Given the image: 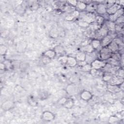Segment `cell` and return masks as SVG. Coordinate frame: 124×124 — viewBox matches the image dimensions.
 Masks as SVG:
<instances>
[{
    "instance_id": "1",
    "label": "cell",
    "mask_w": 124,
    "mask_h": 124,
    "mask_svg": "<svg viewBox=\"0 0 124 124\" xmlns=\"http://www.w3.org/2000/svg\"><path fill=\"white\" fill-rule=\"evenodd\" d=\"M112 52L108 48L107 46L102 47L100 51V57L101 60L102 61H106L108 60L111 56Z\"/></svg>"
},
{
    "instance_id": "2",
    "label": "cell",
    "mask_w": 124,
    "mask_h": 124,
    "mask_svg": "<svg viewBox=\"0 0 124 124\" xmlns=\"http://www.w3.org/2000/svg\"><path fill=\"white\" fill-rule=\"evenodd\" d=\"M106 63L101 60L95 59L91 63V65L92 68L99 70L101 68H104L105 66Z\"/></svg>"
},
{
    "instance_id": "3",
    "label": "cell",
    "mask_w": 124,
    "mask_h": 124,
    "mask_svg": "<svg viewBox=\"0 0 124 124\" xmlns=\"http://www.w3.org/2000/svg\"><path fill=\"white\" fill-rule=\"evenodd\" d=\"M121 4L119 3H113L111 6H110L109 8H107V13L108 14V15H111L115 13L117 11L122 8Z\"/></svg>"
},
{
    "instance_id": "4",
    "label": "cell",
    "mask_w": 124,
    "mask_h": 124,
    "mask_svg": "<svg viewBox=\"0 0 124 124\" xmlns=\"http://www.w3.org/2000/svg\"><path fill=\"white\" fill-rule=\"evenodd\" d=\"M123 12H124V9L122 7L121 8L120 10H119L118 11H117L115 13H114L113 15H109V19L110 21L114 22L120 16L123 15Z\"/></svg>"
},
{
    "instance_id": "5",
    "label": "cell",
    "mask_w": 124,
    "mask_h": 124,
    "mask_svg": "<svg viewBox=\"0 0 124 124\" xmlns=\"http://www.w3.org/2000/svg\"><path fill=\"white\" fill-rule=\"evenodd\" d=\"M95 15L92 12H89L84 16L83 17V21L90 24L92 23L95 20Z\"/></svg>"
},
{
    "instance_id": "6",
    "label": "cell",
    "mask_w": 124,
    "mask_h": 124,
    "mask_svg": "<svg viewBox=\"0 0 124 124\" xmlns=\"http://www.w3.org/2000/svg\"><path fill=\"white\" fill-rule=\"evenodd\" d=\"M42 118L46 121H51L55 118L54 114L51 111H45L42 113Z\"/></svg>"
},
{
    "instance_id": "7",
    "label": "cell",
    "mask_w": 124,
    "mask_h": 124,
    "mask_svg": "<svg viewBox=\"0 0 124 124\" xmlns=\"http://www.w3.org/2000/svg\"><path fill=\"white\" fill-rule=\"evenodd\" d=\"M113 37L110 35H107L105 36L102 40L100 41L101 42V46L102 47H106L112 41Z\"/></svg>"
},
{
    "instance_id": "8",
    "label": "cell",
    "mask_w": 124,
    "mask_h": 124,
    "mask_svg": "<svg viewBox=\"0 0 124 124\" xmlns=\"http://www.w3.org/2000/svg\"><path fill=\"white\" fill-rule=\"evenodd\" d=\"M107 5L104 4H98L96 7V12L99 15H104L107 13Z\"/></svg>"
},
{
    "instance_id": "9",
    "label": "cell",
    "mask_w": 124,
    "mask_h": 124,
    "mask_svg": "<svg viewBox=\"0 0 124 124\" xmlns=\"http://www.w3.org/2000/svg\"><path fill=\"white\" fill-rule=\"evenodd\" d=\"M80 98L84 101L90 100L92 98V94L91 93L88 91L84 90L80 94Z\"/></svg>"
},
{
    "instance_id": "10",
    "label": "cell",
    "mask_w": 124,
    "mask_h": 124,
    "mask_svg": "<svg viewBox=\"0 0 124 124\" xmlns=\"http://www.w3.org/2000/svg\"><path fill=\"white\" fill-rule=\"evenodd\" d=\"M66 91L68 94L70 95H75L78 92V89L75 85L69 84L67 86Z\"/></svg>"
},
{
    "instance_id": "11",
    "label": "cell",
    "mask_w": 124,
    "mask_h": 124,
    "mask_svg": "<svg viewBox=\"0 0 124 124\" xmlns=\"http://www.w3.org/2000/svg\"><path fill=\"white\" fill-rule=\"evenodd\" d=\"M108 48L111 51V52H115L118 51L119 49V46L117 42L111 41L107 46Z\"/></svg>"
},
{
    "instance_id": "12",
    "label": "cell",
    "mask_w": 124,
    "mask_h": 124,
    "mask_svg": "<svg viewBox=\"0 0 124 124\" xmlns=\"http://www.w3.org/2000/svg\"><path fill=\"white\" fill-rule=\"evenodd\" d=\"M14 103L11 101H6L3 102L1 105V108L4 110H8L10 109L13 106Z\"/></svg>"
},
{
    "instance_id": "13",
    "label": "cell",
    "mask_w": 124,
    "mask_h": 124,
    "mask_svg": "<svg viewBox=\"0 0 124 124\" xmlns=\"http://www.w3.org/2000/svg\"><path fill=\"white\" fill-rule=\"evenodd\" d=\"M108 90L111 93H117L121 91V87H119L118 85L109 84L108 86Z\"/></svg>"
},
{
    "instance_id": "14",
    "label": "cell",
    "mask_w": 124,
    "mask_h": 124,
    "mask_svg": "<svg viewBox=\"0 0 124 124\" xmlns=\"http://www.w3.org/2000/svg\"><path fill=\"white\" fill-rule=\"evenodd\" d=\"M56 55V53L54 51V50H48L45 51L44 53V56H46L49 59L54 58Z\"/></svg>"
},
{
    "instance_id": "15",
    "label": "cell",
    "mask_w": 124,
    "mask_h": 124,
    "mask_svg": "<svg viewBox=\"0 0 124 124\" xmlns=\"http://www.w3.org/2000/svg\"><path fill=\"white\" fill-rule=\"evenodd\" d=\"M66 63L70 66H74L77 64V60L76 58L72 57H69L67 58Z\"/></svg>"
},
{
    "instance_id": "16",
    "label": "cell",
    "mask_w": 124,
    "mask_h": 124,
    "mask_svg": "<svg viewBox=\"0 0 124 124\" xmlns=\"http://www.w3.org/2000/svg\"><path fill=\"white\" fill-rule=\"evenodd\" d=\"M86 54L84 52H78L76 57V59L77 61L79 62H84L86 59Z\"/></svg>"
},
{
    "instance_id": "17",
    "label": "cell",
    "mask_w": 124,
    "mask_h": 124,
    "mask_svg": "<svg viewBox=\"0 0 124 124\" xmlns=\"http://www.w3.org/2000/svg\"><path fill=\"white\" fill-rule=\"evenodd\" d=\"M63 105L65 108L68 109L71 108L74 106V101L71 99H67Z\"/></svg>"
},
{
    "instance_id": "18",
    "label": "cell",
    "mask_w": 124,
    "mask_h": 124,
    "mask_svg": "<svg viewBox=\"0 0 124 124\" xmlns=\"http://www.w3.org/2000/svg\"><path fill=\"white\" fill-rule=\"evenodd\" d=\"M91 45L93 49H97L101 46L100 41L98 39H93L91 42Z\"/></svg>"
},
{
    "instance_id": "19",
    "label": "cell",
    "mask_w": 124,
    "mask_h": 124,
    "mask_svg": "<svg viewBox=\"0 0 124 124\" xmlns=\"http://www.w3.org/2000/svg\"><path fill=\"white\" fill-rule=\"evenodd\" d=\"M112 78V75L110 72H106L103 76V79L105 81H109Z\"/></svg>"
},
{
    "instance_id": "20",
    "label": "cell",
    "mask_w": 124,
    "mask_h": 124,
    "mask_svg": "<svg viewBox=\"0 0 124 124\" xmlns=\"http://www.w3.org/2000/svg\"><path fill=\"white\" fill-rule=\"evenodd\" d=\"M77 6L80 10H84L87 8V4L81 1H78Z\"/></svg>"
},
{
    "instance_id": "21",
    "label": "cell",
    "mask_w": 124,
    "mask_h": 124,
    "mask_svg": "<svg viewBox=\"0 0 124 124\" xmlns=\"http://www.w3.org/2000/svg\"><path fill=\"white\" fill-rule=\"evenodd\" d=\"M106 27L108 30H110L111 31H114L115 30V24H114V22H111L110 21H109V22L107 24Z\"/></svg>"
},
{
    "instance_id": "22",
    "label": "cell",
    "mask_w": 124,
    "mask_h": 124,
    "mask_svg": "<svg viewBox=\"0 0 124 124\" xmlns=\"http://www.w3.org/2000/svg\"><path fill=\"white\" fill-rule=\"evenodd\" d=\"M93 49H94L93 48V47L92 46L91 44L88 45L86 46H84L83 48V51H85L86 52H88V53H92V52H93Z\"/></svg>"
},
{
    "instance_id": "23",
    "label": "cell",
    "mask_w": 124,
    "mask_h": 124,
    "mask_svg": "<svg viewBox=\"0 0 124 124\" xmlns=\"http://www.w3.org/2000/svg\"><path fill=\"white\" fill-rule=\"evenodd\" d=\"M99 34L102 36H106L108 34V29L107 27H102L101 28L100 30L99 31Z\"/></svg>"
},
{
    "instance_id": "24",
    "label": "cell",
    "mask_w": 124,
    "mask_h": 124,
    "mask_svg": "<svg viewBox=\"0 0 124 124\" xmlns=\"http://www.w3.org/2000/svg\"><path fill=\"white\" fill-rule=\"evenodd\" d=\"M7 48L4 45H0V54L1 55H4L7 52Z\"/></svg>"
},
{
    "instance_id": "25",
    "label": "cell",
    "mask_w": 124,
    "mask_h": 124,
    "mask_svg": "<svg viewBox=\"0 0 124 124\" xmlns=\"http://www.w3.org/2000/svg\"><path fill=\"white\" fill-rule=\"evenodd\" d=\"M28 102L30 105L32 106H35L36 105V102L35 100L33 98L32 96H31L28 98Z\"/></svg>"
},
{
    "instance_id": "26",
    "label": "cell",
    "mask_w": 124,
    "mask_h": 124,
    "mask_svg": "<svg viewBox=\"0 0 124 124\" xmlns=\"http://www.w3.org/2000/svg\"><path fill=\"white\" fill-rule=\"evenodd\" d=\"M104 19V17L101 16H95V20H96V22L99 25H101V24H102V23H103Z\"/></svg>"
},
{
    "instance_id": "27",
    "label": "cell",
    "mask_w": 124,
    "mask_h": 124,
    "mask_svg": "<svg viewBox=\"0 0 124 124\" xmlns=\"http://www.w3.org/2000/svg\"><path fill=\"white\" fill-rule=\"evenodd\" d=\"M54 51H55V52L57 53H62L63 52V49L62 48V47L60 46H56V47L54 48Z\"/></svg>"
},
{
    "instance_id": "28",
    "label": "cell",
    "mask_w": 124,
    "mask_h": 124,
    "mask_svg": "<svg viewBox=\"0 0 124 124\" xmlns=\"http://www.w3.org/2000/svg\"><path fill=\"white\" fill-rule=\"evenodd\" d=\"M118 121V118L116 116H112L109 118V123H116Z\"/></svg>"
},
{
    "instance_id": "29",
    "label": "cell",
    "mask_w": 124,
    "mask_h": 124,
    "mask_svg": "<svg viewBox=\"0 0 124 124\" xmlns=\"http://www.w3.org/2000/svg\"><path fill=\"white\" fill-rule=\"evenodd\" d=\"M78 24L80 26L82 27H86L89 25V24H88V23H87L83 20L81 21H79L78 22Z\"/></svg>"
},
{
    "instance_id": "30",
    "label": "cell",
    "mask_w": 124,
    "mask_h": 124,
    "mask_svg": "<svg viewBox=\"0 0 124 124\" xmlns=\"http://www.w3.org/2000/svg\"><path fill=\"white\" fill-rule=\"evenodd\" d=\"M116 23H117V24H121L123 23L124 22V16L123 15L122 16H120V17H119L116 21H115Z\"/></svg>"
},
{
    "instance_id": "31",
    "label": "cell",
    "mask_w": 124,
    "mask_h": 124,
    "mask_svg": "<svg viewBox=\"0 0 124 124\" xmlns=\"http://www.w3.org/2000/svg\"><path fill=\"white\" fill-rule=\"evenodd\" d=\"M91 74L93 76H95L96 75H97L98 74V70L95 69H93L92 68V69H91Z\"/></svg>"
},
{
    "instance_id": "32",
    "label": "cell",
    "mask_w": 124,
    "mask_h": 124,
    "mask_svg": "<svg viewBox=\"0 0 124 124\" xmlns=\"http://www.w3.org/2000/svg\"><path fill=\"white\" fill-rule=\"evenodd\" d=\"M68 2L70 4L73 6H77V3H78V1H76V0H70V1H68Z\"/></svg>"
},
{
    "instance_id": "33",
    "label": "cell",
    "mask_w": 124,
    "mask_h": 124,
    "mask_svg": "<svg viewBox=\"0 0 124 124\" xmlns=\"http://www.w3.org/2000/svg\"><path fill=\"white\" fill-rule=\"evenodd\" d=\"M66 98H64V97H63V98H62L60 100H59V103H60V104H62V105H63V104L65 103V102L66 101Z\"/></svg>"
},
{
    "instance_id": "34",
    "label": "cell",
    "mask_w": 124,
    "mask_h": 124,
    "mask_svg": "<svg viewBox=\"0 0 124 124\" xmlns=\"http://www.w3.org/2000/svg\"><path fill=\"white\" fill-rule=\"evenodd\" d=\"M4 67H5V65L4 64V63H0V69L1 70H2L4 68Z\"/></svg>"
}]
</instances>
